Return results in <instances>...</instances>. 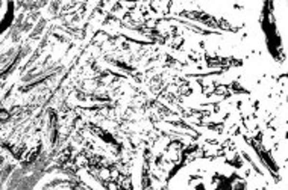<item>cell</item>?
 Returning a JSON list of instances; mask_svg holds the SVG:
<instances>
[{
	"instance_id": "5b68a950",
	"label": "cell",
	"mask_w": 288,
	"mask_h": 190,
	"mask_svg": "<svg viewBox=\"0 0 288 190\" xmlns=\"http://www.w3.org/2000/svg\"><path fill=\"white\" fill-rule=\"evenodd\" d=\"M94 131H96V135H97L100 139H102L103 142L111 143V145H117V142L114 140V138L108 133V131H103L102 128H99V127H97V130H94Z\"/></svg>"
},
{
	"instance_id": "7a4b0ae2",
	"label": "cell",
	"mask_w": 288,
	"mask_h": 190,
	"mask_svg": "<svg viewBox=\"0 0 288 190\" xmlns=\"http://www.w3.org/2000/svg\"><path fill=\"white\" fill-rule=\"evenodd\" d=\"M60 136V128H58V116L53 110L49 112L47 115V139L50 145H55Z\"/></svg>"
},
{
	"instance_id": "52a82bcc",
	"label": "cell",
	"mask_w": 288,
	"mask_h": 190,
	"mask_svg": "<svg viewBox=\"0 0 288 190\" xmlns=\"http://www.w3.org/2000/svg\"><path fill=\"white\" fill-rule=\"evenodd\" d=\"M5 3H2V2H0V11H2V6H3Z\"/></svg>"
},
{
	"instance_id": "8992f818",
	"label": "cell",
	"mask_w": 288,
	"mask_h": 190,
	"mask_svg": "<svg viewBox=\"0 0 288 190\" xmlns=\"http://www.w3.org/2000/svg\"><path fill=\"white\" fill-rule=\"evenodd\" d=\"M9 118H11L9 112H8L6 109H3V107H0V124H2V122H6Z\"/></svg>"
},
{
	"instance_id": "6da1fadb",
	"label": "cell",
	"mask_w": 288,
	"mask_h": 190,
	"mask_svg": "<svg viewBox=\"0 0 288 190\" xmlns=\"http://www.w3.org/2000/svg\"><path fill=\"white\" fill-rule=\"evenodd\" d=\"M52 74H53V71H41V72H37V74H29V76L23 77L20 91L21 92L31 91L32 87H35L37 85H40V83H42L44 80H47Z\"/></svg>"
},
{
	"instance_id": "277c9868",
	"label": "cell",
	"mask_w": 288,
	"mask_h": 190,
	"mask_svg": "<svg viewBox=\"0 0 288 190\" xmlns=\"http://www.w3.org/2000/svg\"><path fill=\"white\" fill-rule=\"evenodd\" d=\"M83 180H85V183L88 184L93 190H106V189L103 187V184L100 183L99 180H96L94 175H91V173H88V172H85Z\"/></svg>"
},
{
	"instance_id": "3957f363",
	"label": "cell",
	"mask_w": 288,
	"mask_h": 190,
	"mask_svg": "<svg viewBox=\"0 0 288 190\" xmlns=\"http://www.w3.org/2000/svg\"><path fill=\"white\" fill-rule=\"evenodd\" d=\"M14 20V3L12 2H6L5 3V12L2 18H0V34H3L6 29L12 24Z\"/></svg>"
}]
</instances>
